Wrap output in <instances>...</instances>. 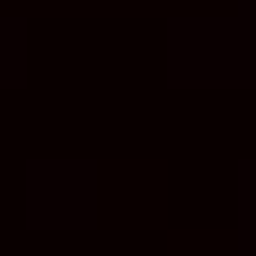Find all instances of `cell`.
<instances>
[{
  "mask_svg": "<svg viewBox=\"0 0 256 256\" xmlns=\"http://www.w3.org/2000/svg\"><path fill=\"white\" fill-rule=\"evenodd\" d=\"M18 194H26V221L36 230H98V212H106L88 159H26Z\"/></svg>",
  "mask_w": 256,
  "mask_h": 256,
  "instance_id": "obj_1",
  "label": "cell"
},
{
  "mask_svg": "<svg viewBox=\"0 0 256 256\" xmlns=\"http://www.w3.org/2000/svg\"><path fill=\"white\" fill-rule=\"evenodd\" d=\"M18 80H26V26L0 18V88H18Z\"/></svg>",
  "mask_w": 256,
  "mask_h": 256,
  "instance_id": "obj_2",
  "label": "cell"
},
{
  "mask_svg": "<svg viewBox=\"0 0 256 256\" xmlns=\"http://www.w3.org/2000/svg\"><path fill=\"white\" fill-rule=\"evenodd\" d=\"M238 256H256V159L238 168Z\"/></svg>",
  "mask_w": 256,
  "mask_h": 256,
  "instance_id": "obj_3",
  "label": "cell"
}]
</instances>
